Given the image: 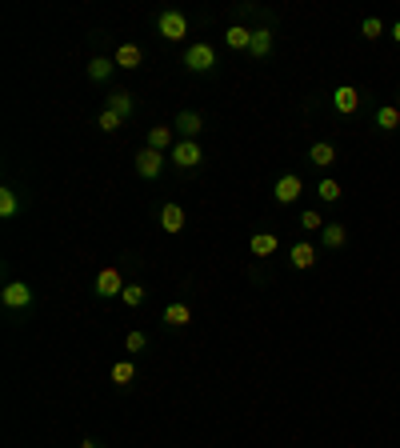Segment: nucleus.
I'll return each instance as SVG.
<instances>
[{
  "label": "nucleus",
  "mask_w": 400,
  "mask_h": 448,
  "mask_svg": "<svg viewBox=\"0 0 400 448\" xmlns=\"http://www.w3.org/2000/svg\"><path fill=\"white\" fill-rule=\"evenodd\" d=\"M185 68L188 73H208V68H216V49L213 44H204V40L188 44L185 49Z\"/></svg>",
  "instance_id": "nucleus-1"
},
{
  "label": "nucleus",
  "mask_w": 400,
  "mask_h": 448,
  "mask_svg": "<svg viewBox=\"0 0 400 448\" xmlns=\"http://www.w3.org/2000/svg\"><path fill=\"white\" fill-rule=\"evenodd\" d=\"M0 304L13 309V312L28 309V304H32V288H28L25 280H8V285L0 288Z\"/></svg>",
  "instance_id": "nucleus-2"
},
{
  "label": "nucleus",
  "mask_w": 400,
  "mask_h": 448,
  "mask_svg": "<svg viewBox=\"0 0 400 448\" xmlns=\"http://www.w3.org/2000/svg\"><path fill=\"white\" fill-rule=\"evenodd\" d=\"M156 32H161L164 40H185V37H188V20H185V13H176V8L161 13V20H156Z\"/></svg>",
  "instance_id": "nucleus-3"
},
{
  "label": "nucleus",
  "mask_w": 400,
  "mask_h": 448,
  "mask_svg": "<svg viewBox=\"0 0 400 448\" xmlns=\"http://www.w3.org/2000/svg\"><path fill=\"white\" fill-rule=\"evenodd\" d=\"M200 161H204V152H200L196 140H176L173 144V164L176 168H196Z\"/></svg>",
  "instance_id": "nucleus-4"
},
{
  "label": "nucleus",
  "mask_w": 400,
  "mask_h": 448,
  "mask_svg": "<svg viewBox=\"0 0 400 448\" xmlns=\"http://www.w3.org/2000/svg\"><path fill=\"white\" fill-rule=\"evenodd\" d=\"M96 297H120V292H125V280H120V268H100L96 273Z\"/></svg>",
  "instance_id": "nucleus-5"
},
{
  "label": "nucleus",
  "mask_w": 400,
  "mask_h": 448,
  "mask_svg": "<svg viewBox=\"0 0 400 448\" xmlns=\"http://www.w3.org/2000/svg\"><path fill=\"white\" fill-rule=\"evenodd\" d=\"M304 192V180H300L296 173H285L280 180H276V188H273V197H276V204H292V200Z\"/></svg>",
  "instance_id": "nucleus-6"
},
{
  "label": "nucleus",
  "mask_w": 400,
  "mask_h": 448,
  "mask_svg": "<svg viewBox=\"0 0 400 448\" xmlns=\"http://www.w3.org/2000/svg\"><path fill=\"white\" fill-rule=\"evenodd\" d=\"M161 168H164V152H156V149H140L137 152V173L144 176V180H156Z\"/></svg>",
  "instance_id": "nucleus-7"
},
{
  "label": "nucleus",
  "mask_w": 400,
  "mask_h": 448,
  "mask_svg": "<svg viewBox=\"0 0 400 448\" xmlns=\"http://www.w3.org/2000/svg\"><path fill=\"white\" fill-rule=\"evenodd\" d=\"M332 108H337L340 116H352V112L361 108V92L352 85H340L337 92H332Z\"/></svg>",
  "instance_id": "nucleus-8"
},
{
  "label": "nucleus",
  "mask_w": 400,
  "mask_h": 448,
  "mask_svg": "<svg viewBox=\"0 0 400 448\" xmlns=\"http://www.w3.org/2000/svg\"><path fill=\"white\" fill-rule=\"evenodd\" d=\"M173 128H176V132H180V140H196V132H200V128H204V120H200V112L185 108V112H176Z\"/></svg>",
  "instance_id": "nucleus-9"
},
{
  "label": "nucleus",
  "mask_w": 400,
  "mask_h": 448,
  "mask_svg": "<svg viewBox=\"0 0 400 448\" xmlns=\"http://www.w3.org/2000/svg\"><path fill=\"white\" fill-rule=\"evenodd\" d=\"M173 144H176V128H168V125H156V128H149V144L144 149H156V152H173Z\"/></svg>",
  "instance_id": "nucleus-10"
},
{
  "label": "nucleus",
  "mask_w": 400,
  "mask_h": 448,
  "mask_svg": "<svg viewBox=\"0 0 400 448\" xmlns=\"http://www.w3.org/2000/svg\"><path fill=\"white\" fill-rule=\"evenodd\" d=\"M161 228L164 232H185V209H180V204H164L161 209Z\"/></svg>",
  "instance_id": "nucleus-11"
},
{
  "label": "nucleus",
  "mask_w": 400,
  "mask_h": 448,
  "mask_svg": "<svg viewBox=\"0 0 400 448\" xmlns=\"http://www.w3.org/2000/svg\"><path fill=\"white\" fill-rule=\"evenodd\" d=\"M140 61H144V52H140V44H120V49H116V56H113V64L116 68H140Z\"/></svg>",
  "instance_id": "nucleus-12"
},
{
  "label": "nucleus",
  "mask_w": 400,
  "mask_h": 448,
  "mask_svg": "<svg viewBox=\"0 0 400 448\" xmlns=\"http://www.w3.org/2000/svg\"><path fill=\"white\" fill-rule=\"evenodd\" d=\"M276 249H280V240H276L273 232H252V240H249L252 256H273Z\"/></svg>",
  "instance_id": "nucleus-13"
},
{
  "label": "nucleus",
  "mask_w": 400,
  "mask_h": 448,
  "mask_svg": "<svg viewBox=\"0 0 400 448\" xmlns=\"http://www.w3.org/2000/svg\"><path fill=\"white\" fill-rule=\"evenodd\" d=\"M288 261H292V268H313V264H316V249L308 244V240H300V244H292Z\"/></svg>",
  "instance_id": "nucleus-14"
},
{
  "label": "nucleus",
  "mask_w": 400,
  "mask_h": 448,
  "mask_svg": "<svg viewBox=\"0 0 400 448\" xmlns=\"http://www.w3.org/2000/svg\"><path fill=\"white\" fill-rule=\"evenodd\" d=\"M376 128L396 132L400 128V104H380V108H376Z\"/></svg>",
  "instance_id": "nucleus-15"
},
{
  "label": "nucleus",
  "mask_w": 400,
  "mask_h": 448,
  "mask_svg": "<svg viewBox=\"0 0 400 448\" xmlns=\"http://www.w3.org/2000/svg\"><path fill=\"white\" fill-rule=\"evenodd\" d=\"M225 44H228V49H237V52H249V44H252V28L232 25V28L225 32Z\"/></svg>",
  "instance_id": "nucleus-16"
},
{
  "label": "nucleus",
  "mask_w": 400,
  "mask_h": 448,
  "mask_svg": "<svg viewBox=\"0 0 400 448\" xmlns=\"http://www.w3.org/2000/svg\"><path fill=\"white\" fill-rule=\"evenodd\" d=\"M308 161H313L316 168H328V164L337 161V149H332L328 140H316L313 149H308Z\"/></svg>",
  "instance_id": "nucleus-17"
},
{
  "label": "nucleus",
  "mask_w": 400,
  "mask_h": 448,
  "mask_svg": "<svg viewBox=\"0 0 400 448\" xmlns=\"http://www.w3.org/2000/svg\"><path fill=\"white\" fill-rule=\"evenodd\" d=\"M113 68H116V64L108 61V56H92V61H88V80H96V85H104V80L113 76Z\"/></svg>",
  "instance_id": "nucleus-18"
},
{
  "label": "nucleus",
  "mask_w": 400,
  "mask_h": 448,
  "mask_svg": "<svg viewBox=\"0 0 400 448\" xmlns=\"http://www.w3.org/2000/svg\"><path fill=\"white\" fill-rule=\"evenodd\" d=\"M320 240H325V249H344V240H349V228H344V224H325Z\"/></svg>",
  "instance_id": "nucleus-19"
},
{
  "label": "nucleus",
  "mask_w": 400,
  "mask_h": 448,
  "mask_svg": "<svg viewBox=\"0 0 400 448\" xmlns=\"http://www.w3.org/2000/svg\"><path fill=\"white\" fill-rule=\"evenodd\" d=\"M249 52H252V56H268V52H273V32H268V28H252Z\"/></svg>",
  "instance_id": "nucleus-20"
},
{
  "label": "nucleus",
  "mask_w": 400,
  "mask_h": 448,
  "mask_svg": "<svg viewBox=\"0 0 400 448\" xmlns=\"http://www.w3.org/2000/svg\"><path fill=\"white\" fill-rule=\"evenodd\" d=\"M104 108H113L116 116H125V120H128V116H132V92H125V88H120V92H113Z\"/></svg>",
  "instance_id": "nucleus-21"
},
{
  "label": "nucleus",
  "mask_w": 400,
  "mask_h": 448,
  "mask_svg": "<svg viewBox=\"0 0 400 448\" xmlns=\"http://www.w3.org/2000/svg\"><path fill=\"white\" fill-rule=\"evenodd\" d=\"M188 321H192V312H188V304H180V300L164 309V324H173V328H185Z\"/></svg>",
  "instance_id": "nucleus-22"
},
{
  "label": "nucleus",
  "mask_w": 400,
  "mask_h": 448,
  "mask_svg": "<svg viewBox=\"0 0 400 448\" xmlns=\"http://www.w3.org/2000/svg\"><path fill=\"white\" fill-rule=\"evenodd\" d=\"M132 380H137V364L132 361H116L113 364V385L125 388V385H132Z\"/></svg>",
  "instance_id": "nucleus-23"
},
{
  "label": "nucleus",
  "mask_w": 400,
  "mask_h": 448,
  "mask_svg": "<svg viewBox=\"0 0 400 448\" xmlns=\"http://www.w3.org/2000/svg\"><path fill=\"white\" fill-rule=\"evenodd\" d=\"M16 212H20V197H16L13 188H0V216H4V220H13Z\"/></svg>",
  "instance_id": "nucleus-24"
},
{
  "label": "nucleus",
  "mask_w": 400,
  "mask_h": 448,
  "mask_svg": "<svg viewBox=\"0 0 400 448\" xmlns=\"http://www.w3.org/2000/svg\"><path fill=\"white\" fill-rule=\"evenodd\" d=\"M120 125H125V116H116L113 108H100V116H96V128H100V132H116Z\"/></svg>",
  "instance_id": "nucleus-25"
},
{
  "label": "nucleus",
  "mask_w": 400,
  "mask_h": 448,
  "mask_svg": "<svg viewBox=\"0 0 400 448\" xmlns=\"http://www.w3.org/2000/svg\"><path fill=\"white\" fill-rule=\"evenodd\" d=\"M316 197L328 200V204H337V200H340V180H332V176L320 180V185H316Z\"/></svg>",
  "instance_id": "nucleus-26"
},
{
  "label": "nucleus",
  "mask_w": 400,
  "mask_h": 448,
  "mask_svg": "<svg viewBox=\"0 0 400 448\" xmlns=\"http://www.w3.org/2000/svg\"><path fill=\"white\" fill-rule=\"evenodd\" d=\"M300 228H308V232H325V216L316 209H304L300 212Z\"/></svg>",
  "instance_id": "nucleus-27"
},
{
  "label": "nucleus",
  "mask_w": 400,
  "mask_h": 448,
  "mask_svg": "<svg viewBox=\"0 0 400 448\" xmlns=\"http://www.w3.org/2000/svg\"><path fill=\"white\" fill-rule=\"evenodd\" d=\"M361 37L364 40H380L385 37V20H380V16H368V20L361 25Z\"/></svg>",
  "instance_id": "nucleus-28"
},
{
  "label": "nucleus",
  "mask_w": 400,
  "mask_h": 448,
  "mask_svg": "<svg viewBox=\"0 0 400 448\" xmlns=\"http://www.w3.org/2000/svg\"><path fill=\"white\" fill-rule=\"evenodd\" d=\"M120 304H128V309L144 304V285H125V292H120Z\"/></svg>",
  "instance_id": "nucleus-29"
},
{
  "label": "nucleus",
  "mask_w": 400,
  "mask_h": 448,
  "mask_svg": "<svg viewBox=\"0 0 400 448\" xmlns=\"http://www.w3.org/2000/svg\"><path fill=\"white\" fill-rule=\"evenodd\" d=\"M144 344H149V336H144V332H128V340H125V349H128V352H140Z\"/></svg>",
  "instance_id": "nucleus-30"
},
{
  "label": "nucleus",
  "mask_w": 400,
  "mask_h": 448,
  "mask_svg": "<svg viewBox=\"0 0 400 448\" xmlns=\"http://www.w3.org/2000/svg\"><path fill=\"white\" fill-rule=\"evenodd\" d=\"M392 40H400V20H396V25H392Z\"/></svg>",
  "instance_id": "nucleus-31"
},
{
  "label": "nucleus",
  "mask_w": 400,
  "mask_h": 448,
  "mask_svg": "<svg viewBox=\"0 0 400 448\" xmlns=\"http://www.w3.org/2000/svg\"><path fill=\"white\" fill-rule=\"evenodd\" d=\"M80 448H96V440H85V444H80Z\"/></svg>",
  "instance_id": "nucleus-32"
}]
</instances>
